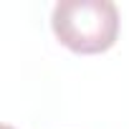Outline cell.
<instances>
[{"label": "cell", "mask_w": 129, "mask_h": 129, "mask_svg": "<svg viewBox=\"0 0 129 129\" xmlns=\"http://www.w3.org/2000/svg\"><path fill=\"white\" fill-rule=\"evenodd\" d=\"M51 28L76 53H101L119 36V8L111 0H58L51 13Z\"/></svg>", "instance_id": "1"}, {"label": "cell", "mask_w": 129, "mask_h": 129, "mask_svg": "<svg viewBox=\"0 0 129 129\" xmlns=\"http://www.w3.org/2000/svg\"><path fill=\"white\" fill-rule=\"evenodd\" d=\"M3 129H13V126H10V124H3Z\"/></svg>", "instance_id": "2"}]
</instances>
